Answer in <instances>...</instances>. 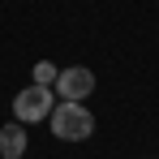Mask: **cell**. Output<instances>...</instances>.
I'll return each instance as SVG.
<instances>
[{"label": "cell", "mask_w": 159, "mask_h": 159, "mask_svg": "<svg viewBox=\"0 0 159 159\" xmlns=\"http://www.w3.org/2000/svg\"><path fill=\"white\" fill-rule=\"evenodd\" d=\"M48 125H52V138H60V142H86V138L95 133V116H90L82 103H65V99H56Z\"/></svg>", "instance_id": "6da1fadb"}, {"label": "cell", "mask_w": 159, "mask_h": 159, "mask_svg": "<svg viewBox=\"0 0 159 159\" xmlns=\"http://www.w3.org/2000/svg\"><path fill=\"white\" fill-rule=\"evenodd\" d=\"M56 99H65V103H82L90 90H95V73L86 69V65H73V69H60L52 82Z\"/></svg>", "instance_id": "3957f363"}, {"label": "cell", "mask_w": 159, "mask_h": 159, "mask_svg": "<svg viewBox=\"0 0 159 159\" xmlns=\"http://www.w3.org/2000/svg\"><path fill=\"white\" fill-rule=\"evenodd\" d=\"M52 107H56V90L30 82L26 90H17V99H13V116H17L22 125H30V120H48Z\"/></svg>", "instance_id": "7a4b0ae2"}, {"label": "cell", "mask_w": 159, "mask_h": 159, "mask_svg": "<svg viewBox=\"0 0 159 159\" xmlns=\"http://www.w3.org/2000/svg\"><path fill=\"white\" fill-rule=\"evenodd\" d=\"M22 155H26V129L22 120H13L0 129V159H22Z\"/></svg>", "instance_id": "277c9868"}, {"label": "cell", "mask_w": 159, "mask_h": 159, "mask_svg": "<svg viewBox=\"0 0 159 159\" xmlns=\"http://www.w3.org/2000/svg\"><path fill=\"white\" fill-rule=\"evenodd\" d=\"M56 73H60V69H56L52 60H39V65H34V86H52Z\"/></svg>", "instance_id": "5b68a950"}]
</instances>
